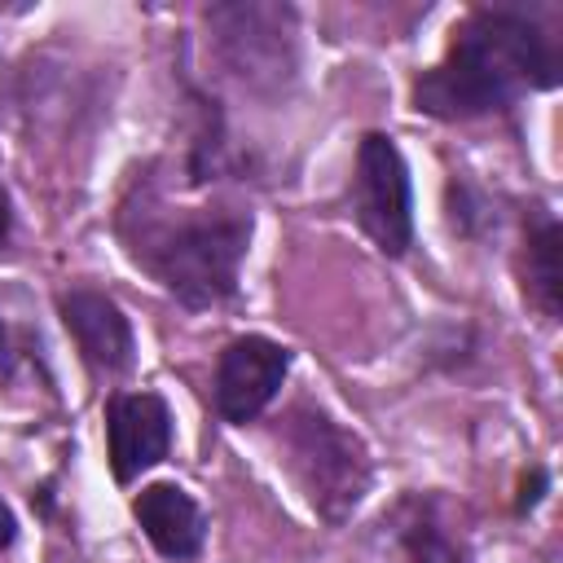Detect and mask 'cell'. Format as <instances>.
Returning <instances> with one entry per match:
<instances>
[{
    "mask_svg": "<svg viewBox=\"0 0 563 563\" xmlns=\"http://www.w3.org/2000/svg\"><path fill=\"white\" fill-rule=\"evenodd\" d=\"M559 84V53L550 35L515 9H479L457 26L449 57L413 84L418 110L435 119H471L506 110L528 88Z\"/></svg>",
    "mask_w": 563,
    "mask_h": 563,
    "instance_id": "cell-1",
    "label": "cell"
},
{
    "mask_svg": "<svg viewBox=\"0 0 563 563\" xmlns=\"http://www.w3.org/2000/svg\"><path fill=\"white\" fill-rule=\"evenodd\" d=\"M251 238V216L242 211H202L185 216L141 260L154 268V277L185 303L207 308L233 295L238 286V264Z\"/></svg>",
    "mask_w": 563,
    "mask_h": 563,
    "instance_id": "cell-2",
    "label": "cell"
},
{
    "mask_svg": "<svg viewBox=\"0 0 563 563\" xmlns=\"http://www.w3.org/2000/svg\"><path fill=\"white\" fill-rule=\"evenodd\" d=\"M290 453H295V471L303 479V493L321 515L339 519L347 506L361 501L365 479H369L365 457H361L356 440L343 435L325 413H308V418L299 413L295 418Z\"/></svg>",
    "mask_w": 563,
    "mask_h": 563,
    "instance_id": "cell-3",
    "label": "cell"
},
{
    "mask_svg": "<svg viewBox=\"0 0 563 563\" xmlns=\"http://www.w3.org/2000/svg\"><path fill=\"white\" fill-rule=\"evenodd\" d=\"M356 220L387 255H400L413 238L409 172L400 150L378 132H369L356 150Z\"/></svg>",
    "mask_w": 563,
    "mask_h": 563,
    "instance_id": "cell-4",
    "label": "cell"
},
{
    "mask_svg": "<svg viewBox=\"0 0 563 563\" xmlns=\"http://www.w3.org/2000/svg\"><path fill=\"white\" fill-rule=\"evenodd\" d=\"M286 369H290V352L273 339H260V334H246V339H233L224 352H220V365H216V405L229 422H251L286 383Z\"/></svg>",
    "mask_w": 563,
    "mask_h": 563,
    "instance_id": "cell-5",
    "label": "cell"
},
{
    "mask_svg": "<svg viewBox=\"0 0 563 563\" xmlns=\"http://www.w3.org/2000/svg\"><path fill=\"white\" fill-rule=\"evenodd\" d=\"M110 471L119 484H132L141 471H150L167 444H172V413L163 396L154 391H128L110 400Z\"/></svg>",
    "mask_w": 563,
    "mask_h": 563,
    "instance_id": "cell-6",
    "label": "cell"
},
{
    "mask_svg": "<svg viewBox=\"0 0 563 563\" xmlns=\"http://www.w3.org/2000/svg\"><path fill=\"white\" fill-rule=\"evenodd\" d=\"M62 321L75 334L88 365H97L106 374H123L132 365V325L106 295H97V290L62 295Z\"/></svg>",
    "mask_w": 563,
    "mask_h": 563,
    "instance_id": "cell-7",
    "label": "cell"
},
{
    "mask_svg": "<svg viewBox=\"0 0 563 563\" xmlns=\"http://www.w3.org/2000/svg\"><path fill=\"white\" fill-rule=\"evenodd\" d=\"M136 523L145 528L150 545L163 559H194L202 550V510L194 506V497L176 484H150L136 497Z\"/></svg>",
    "mask_w": 563,
    "mask_h": 563,
    "instance_id": "cell-8",
    "label": "cell"
},
{
    "mask_svg": "<svg viewBox=\"0 0 563 563\" xmlns=\"http://www.w3.org/2000/svg\"><path fill=\"white\" fill-rule=\"evenodd\" d=\"M559 224L545 220L532 238H528V290L537 295V303L554 317L559 312V290H563V268H559Z\"/></svg>",
    "mask_w": 563,
    "mask_h": 563,
    "instance_id": "cell-9",
    "label": "cell"
},
{
    "mask_svg": "<svg viewBox=\"0 0 563 563\" xmlns=\"http://www.w3.org/2000/svg\"><path fill=\"white\" fill-rule=\"evenodd\" d=\"M405 550H409V563H462L457 545H453L435 523H427V519L409 523V532H405Z\"/></svg>",
    "mask_w": 563,
    "mask_h": 563,
    "instance_id": "cell-10",
    "label": "cell"
},
{
    "mask_svg": "<svg viewBox=\"0 0 563 563\" xmlns=\"http://www.w3.org/2000/svg\"><path fill=\"white\" fill-rule=\"evenodd\" d=\"M545 488V471H532V479H523V493H519V510H528Z\"/></svg>",
    "mask_w": 563,
    "mask_h": 563,
    "instance_id": "cell-11",
    "label": "cell"
},
{
    "mask_svg": "<svg viewBox=\"0 0 563 563\" xmlns=\"http://www.w3.org/2000/svg\"><path fill=\"white\" fill-rule=\"evenodd\" d=\"M13 374V343H9V330H4V317H0V378Z\"/></svg>",
    "mask_w": 563,
    "mask_h": 563,
    "instance_id": "cell-12",
    "label": "cell"
},
{
    "mask_svg": "<svg viewBox=\"0 0 563 563\" xmlns=\"http://www.w3.org/2000/svg\"><path fill=\"white\" fill-rule=\"evenodd\" d=\"M18 537V523H13V510L0 501V545H9Z\"/></svg>",
    "mask_w": 563,
    "mask_h": 563,
    "instance_id": "cell-13",
    "label": "cell"
},
{
    "mask_svg": "<svg viewBox=\"0 0 563 563\" xmlns=\"http://www.w3.org/2000/svg\"><path fill=\"white\" fill-rule=\"evenodd\" d=\"M4 233H9V202H4V189H0V242H4Z\"/></svg>",
    "mask_w": 563,
    "mask_h": 563,
    "instance_id": "cell-14",
    "label": "cell"
}]
</instances>
